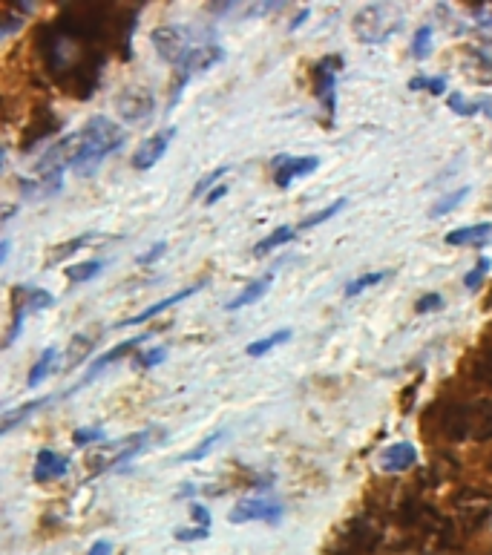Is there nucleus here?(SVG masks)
I'll return each mask as SVG.
<instances>
[{
	"label": "nucleus",
	"instance_id": "1",
	"mask_svg": "<svg viewBox=\"0 0 492 555\" xmlns=\"http://www.w3.org/2000/svg\"><path fill=\"white\" fill-rule=\"evenodd\" d=\"M127 133L107 116H93L67 141V162L78 176H90L110 153L121 150Z\"/></svg>",
	"mask_w": 492,
	"mask_h": 555
},
{
	"label": "nucleus",
	"instance_id": "2",
	"mask_svg": "<svg viewBox=\"0 0 492 555\" xmlns=\"http://www.w3.org/2000/svg\"><path fill=\"white\" fill-rule=\"evenodd\" d=\"M438 412L441 435L449 440H492V400L432 406Z\"/></svg>",
	"mask_w": 492,
	"mask_h": 555
},
{
	"label": "nucleus",
	"instance_id": "3",
	"mask_svg": "<svg viewBox=\"0 0 492 555\" xmlns=\"http://www.w3.org/2000/svg\"><path fill=\"white\" fill-rule=\"evenodd\" d=\"M383 541V532L372 518H352L343 532L334 535L328 555H375Z\"/></svg>",
	"mask_w": 492,
	"mask_h": 555
},
{
	"label": "nucleus",
	"instance_id": "4",
	"mask_svg": "<svg viewBox=\"0 0 492 555\" xmlns=\"http://www.w3.org/2000/svg\"><path fill=\"white\" fill-rule=\"evenodd\" d=\"M202 41H205V35H196L190 26L176 24L159 26V29H153V35H150V44H153L156 52L162 55L167 64H173V67H179Z\"/></svg>",
	"mask_w": 492,
	"mask_h": 555
},
{
	"label": "nucleus",
	"instance_id": "5",
	"mask_svg": "<svg viewBox=\"0 0 492 555\" xmlns=\"http://www.w3.org/2000/svg\"><path fill=\"white\" fill-rule=\"evenodd\" d=\"M343 67H346V61L340 55H326L314 67V93H317V101L323 104L328 124L334 121V113H337V78H340Z\"/></svg>",
	"mask_w": 492,
	"mask_h": 555
},
{
	"label": "nucleus",
	"instance_id": "6",
	"mask_svg": "<svg viewBox=\"0 0 492 555\" xmlns=\"http://www.w3.org/2000/svg\"><path fill=\"white\" fill-rule=\"evenodd\" d=\"M116 113L130 124H141L156 113V95L144 84H130L116 95Z\"/></svg>",
	"mask_w": 492,
	"mask_h": 555
},
{
	"label": "nucleus",
	"instance_id": "7",
	"mask_svg": "<svg viewBox=\"0 0 492 555\" xmlns=\"http://www.w3.org/2000/svg\"><path fill=\"white\" fill-rule=\"evenodd\" d=\"M392 32H395L392 15H389V9L380 6V3L360 9L357 18H354V35H357L363 44H383Z\"/></svg>",
	"mask_w": 492,
	"mask_h": 555
},
{
	"label": "nucleus",
	"instance_id": "8",
	"mask_svg": "<svg viewBox=\"0 0 492 555\" xmlns=\"http://www.w3.org/2000/svg\"><path fill=\"white\" fill-rule=\"evenodd\" d=\"M282 518V504L277 498H242L236 501L234 509L228 512L231 524H251V521H262V524H277Z\"/></svg>",
	"mask_w": 492,
	"mask_h": 555
},
{
	"label": "nucleus",
	"instance_id": "9",
	"mask_svg": "<svg viewBox=\"0 0 492 555\" xmlns=\"http://www.w3.org/2000/svg\"><path fill=\"white\" fill-rule=\"evenodd\" d=\"M271 167H274V182H277V187L288 190L297 179L311 176L320 167V159L317 156H277L271 162Z\"/></svg>",
	"mask_w": 492,
	"mask_h": 555
},
{
	"label": "nucleus",
	"instance_id": "10",
	"mask_svg": "<svg viewBox=\"0 0 492 555\" xmlns=\"http://www.w3.org/2000/svg\"><path fill=\"white\" fill-rule=\"evenodd\" d=\"M173 136H176V127H164V130H159V133H153V136H147V139L141 141L139 150L133 153L136 170H150V167H156V164L162 162V156L167 153Z\"/></svg>",
	"mask_w": 492,
	"mask_h": 555
},
{
	"label": "nucleus",
	"instance_id": "11",
	"mask_svg": "<svg viewBox=\"0 0 492 555\" xmlns=\"http://www.w3.org/2000/svg\"><path fill=\"white\" fill-rule=\"evenodd\" d=\"M492 512V498L487 492H478V489H469L464 495H458V515L464 521L467 530L481 527Z\"/></svg>",
	"mask_w": 492,
	"mask_h": 555
},
{
	"label": "nucleus",
	"instance_id": "12",
	"mask_svg": "<svg viewBox=\"0 0 492 555\" xmlns=\"http://www.w3.org/2000/svg\"><path fill=\"white\" fill-rule=\"evenodd\" d=\"M70 469H72L70 458L58 455L55 449H41V452H38V458H35L32 478H35L38 484H52V481H58V478L70 475Z\"/></svg>",
	"mask_w": 492,
	"mask_h": 555
},
{
	"label": "nucleus",
	"instance_id": "13",
	"mask_svg": "<svg viewBox=\"0 0 492 555\" xmlns=\"http://www.w3.org/2000/svg\"><path fill=\"white\" fill-rule=\"evenodd\" d=\"M418 463V449L409 440H398L380 452V469L383 472H406Z\"/></svg>",
	"mask_w": 492,
	"mask_h": 555
},
{
	"label": "nucleus",
	"instance_id": "14",
	"mask_svg": "<svg viewBox=\"0 0 492 555\" xmlns=\"http://www.w3.org/2000/svg\"><path fill=\"white\" fill-rule=\"evenodd\" d=\"M205 288V282H193V285H188V288H182V291H176V294H170V297H164V300L153 302L150 308H144V311H139L136 317H130V320H121L118 323V328H127V325H141L147 323V320H153V317H159V314H164L167 308H173L176 302H185L188 297H193L196 291H202Z\"/></svg>",
	"mask_w": 492,
	"mask_h": 555
},
{
	"label": "nucleus",
	"instance_id": "15",
	"mask_svg": "<svg viewBox=\"0 0 492 555\" xmlns=\"http://www.w3.org/2000/svg\"><path fill=\"white\" fill-rule=\"evenodd\" d=\"M446 245L452 248H481V245H490L492 242V222H478V225H464V228H455L444 236Z\"/></svg>",
	"mask_w": 492,
	"mask_h": 555
},
{
	"label": "nucleus",
	"instance_id": "16",
	"mask_svg": "<svg viewBox=\"0 0 492 555\" xmlns=\"http://www.w3.org/2000/svg\"><path fill=\"white\" fill-rule=\"evenodd\" d=\"M101 343V331H78L70 340L67 348V360H64V369L75 371L81 363H87L93 357L95 346Z\"/></svg>",
	"mask_w": 492,
	"mask_h": 555
},
{
	"label": "nucleus",
	"instance_id": "17",
	"mask_svg": "<svg viewBox=\"0 0 492 555\" xmlns=\"http://www.w3.org/2000/svg\"><path fill=\"white\" fill-rule=\"evenodd\" d=\"M147 337H150V331H147V334H139V337H130V340H124V343H118V346L113 348V351H107V354H98V357H95V363L90 366V374H87V377H84V380H81V383H78L75 389H81V386L93 383L95 377H98L101 371L107 369L110 363H116V360H121V357H127V354H130L133 348H139L141 343L147 340Z\"/></svg>",
	"mask_w": 492,
	"mask_h": 555
},
{
	"label": "nucleus",
	"instance_id": "18",
	"mask_svg": "<svg viewBox=\"0 0 492 555\" xmlns=\"http://www.w3.org/2000/svg\"><path fill=\"white\" fill-rule=\"evenodd\" d=\"M271 279H274V274H262L259 279H254V282H248L239 294H236L234 300L225 305V311H239V308H245V305H254V302H259L265 294H268V288H271Z\"/></svg>",
	"mask_w": 492,
	"mask_h": 555
},
{
	"label": "nucleus",
	"instance_id": "19",
	"mask_svg": "<svg viewBox=\"0 0 492 555\" xmlns=\"http://www.w3.org/2000/svg\"><path fill=\"white\" fill-rule=\"evenodd\" d=\"M58 397V394H55ZM55 397H41V400H29V403H24V406H18V409H9L6 415H3V423H0V432L3 435H9L18 423H26L29 417L35 415L38 409H44V406H49Z\"/></svg>",
	"mask_w": 492,
	"mask_h": 555
},
{
	"label": "nucleus",
	"instance_id": "20",
	"mask_svg": "<svg viewBox=\"0 0 492 555\" xmlns=\"http://www.w3.org/2000/svg\"><path fill=\"white\" fill-rule=\"evenodd\" d=\"M58 369V348H47L41 357H38V363L29 369V377H26V386L29 389H35V386H41L44 380H47L52 371Z\"/></svg>",
	"mask_w": 492,
	"mask_h": 555
},
{
	"label": "nucleus",
	"instance_id": "21",
	"mask_svg": "<svg viewBox=\"0 0 492 555\" xmlns=\"http://www.w3.org/2000/svg\"><path fill=\"white\" fill-rule=\"evenodd\" d=\"M93 242H95L93 233H84V236H78V239L61 242V245L49 248L47 265H58V262H64V259H72V256L78 254V251H84V248H87V245H93Z\"/></svg>",
	"mask_w": 492,
	"mask_h": 555
},
{
	"label": "nucleus",
	"instance_id": "22",
	"mask_svg": "<svg viewBox=\"0 0 492 555\" xmlns=\"http://www.w3.org/2000/svg\"><path fill=\"white\" fill-rule=\"evenodd\" d=\"M297 236V228L294 225H282V228H277L274 233H268L262 242H257L254 245V256H265L271 254V251H277V248H282L285 242H291Z\"/></svg>",
	"mask_w": 492,
	"mask_h": 555
},
{
	"label": "nucleus",
	"instance_id": "23",
	"mask_svg": "<svg viewBox=\"0 0 492 555\" xmlns=\"http://www.w3.org/2000/svg\"><path fill=\"white\" fill-rule=\"evenodd\" d=\"M288 340H291V328H280V331H274V334H268V337H262V340L248 343L245 354H248V357H262V354L274 351V348L282 346V343H288Z\"/></svg>",
	"mask_w": 492,
	"mask_h": 555
},
{
	"label": "nucleus",
	"instance_id": "24",
	"mask_svg": "<svg viewBox=\"0 0 492 555\" xmlns=\"http://www.w3.org/2000/svg\"><path fill=\"white\" fill-rule=\"evenodd\" d=\"M472 377L492 386V346H484L472 354Z\"/></svg>",
	"mask_w": 492,
	"mask_h": 555
},
{
	"label": "nucleus",
	"instance_id": "25",
	"mask_svg": "<svg viewBox=\"0 0 492 555\" xmlns=\"http://www.w3.org/2000/svg\"><path fill=\"white\" fill-rule=\"evenodd\" d=\"M104 271V259H87V262H75L67 268V279L70 282H90Z\"/></svg>",
	"mask_w": 492,
	"mask_h": 555
},
{
	"label": "nucleus",
	"instance_id": "26",
	"mask_svg": "<svg viewBox=\"0 0 492 555\" xmlns=\"http://www.w3.org/2000/svg\"><path fill=\"white\" fill-rule=\"evenodd\" d=\"M469 58L475 61V67H467L469 78L475 81V84H492V61L487 55H481V52H475V49H469L467 52Z\"/></svg>",
	"mask_w": 492,
	"mask_h": 555
},
{
	"label": "nucleus",
	"instance_id": "27",
	"mask_svg": "<svg viewBox=\"0 0 492 555\" xmlns=\"http://www.w3.org/2000/svg\"><path fill=\"white\" fill-rule=\"evenodd\" d=\"M409 90L412 93H432V95H444L446 93V78L444 75H415L412 81H409Z\"/></svg>",
	"mask_w": 492,
	"mask_h": 555
},
{
	"label": "nucleus",
	"instance_id": "28",
	"mask_svg": "<svg viewBox=\"0 0 492 555\" xmlns=\"http://www.w3.org/2000/svg\"><path fill=\"white\" fill-rule=\"evenodd\" d=\"M446 104H449V110H452L455 116L472 118L481 113V104H478V98H475V101H469L467 95H461V93L449 95V98H446Z\"/></svg>",
	"mask_w": 492,
	"mask_h": 555
},
{
	"label": "nucleus",
	"instance_id": "29",
	"mask_svg": "<svg viewBox=\"0 0 492 555\" xmlns=\"http://www.w3.org/2000/svg\"><path fill=\"white\" fill-rule=\"evenodd\" d=\"M492 271V259L490 256H481L478 262H475V268L469 271L467 277H464V285H467V291H478L481 285H484V279L487 274Z\"/></svg>",
	"mask_w": 492,
	"mask_h": 555
},
{
	"label": "nucleus",
	"instance_id": "30",
	"mask_svg": "<svg viewBox=\"0 0 492 555\" xmlns=\"http://www.w3.org/2000/svg\"><path fill=\"white\" fill-rule=\"evenodd\" d=\"M389 277V271H372V274H363V277L352 279L349 285H346V297H357V294H363L366 288H372L377 282H383V279Z\"/></svg>",
	"mask_w": 492,
	"mask_h": 555
},
{
	"label": "nucleus",
	"instance_id": "31",
	"mask_svg": "<svg viewBox=\"0 0 492 555\" xmlns=\"http://www.w3.org/2000/svg\"><path fill=\"white\" fill-rule=\"evenodd\" d=\"M107 435H104V429H98V426H84V429H78L75 435H72V443L78 446V449H87V446H98V443H104Z\"/></svg>",
	"mask_w": 492,
	"mask_h": 555
},
{
	"label": "nucleus",
	"instance_id": "32",
	"mask_svg": "<svg viewBox=\"0 0 492 555\" xmlns=\"http://www.w3.org/2000/svg\"><path fill=\"white\" fill-rule=\"evenodd\" d=\"M225 173H231V164H222V167H216V170H211L208 176H202L199 182H196V187H193V199H202V196H208V190H211Z\"/></svg>",
	"mask_w": 492,
	"mask_h": 555
},
{
	"label": "nucleus",
	"instance_id": "33",
	"mask_svg": "<svg viewBox=\"0 0 492 555\" xmlns=\"http://www.w3.org/2000/svg\"><path fill=\"white\" fill-rule=\"evenodd\" d=\"M346 208V199H334L328 208H323L320 213H314V216H308L303 225H300V231H305V228H317V225H323V222H328L331 216H337L340 210Z\"/></svg>",
	"mask_w": 492,
	"mask_h": 555
},
{
	"label": "nucleus",
	"instance_id": "34",
	"mask_svg": "<svg viewBox=\"0 0 492 555\" xmlns=\"http://www.w3.org/2000/svg\"><path fill=\"white\" fill-rule=\"evenodd\" d=\"M467 193H469V187H461V190H452L449 196H444V199H438V205L432 208V213H429V216H435V219H438V216H446L449 210L458 208V205H461V202L467 199Z\"/></svg>",
	"mask_w": 492,
	"mask_h": 555
},
{
	"label": "nucleus",
	"instance_id": "35",
	"mask_svg": "<svg viewBox=\"0 0 492 555\" xmlns=\"http://www.w3.org/2000/svg\"><path fill=\"white\" fill-rule=\"evenodd\" d=\"M429 52H432V26H421L412 38V55L423 61V58H429Z\"/></svg>",
	"mask_w": 492,
	"mask_h": 555
},
{
	"label": "nucleus",
	"instance_id": "36",
	"mask_svg": "<svg viewBox=\"0 0 492 555\" xmlns=\"http://www.w3.org/2000/svg\"><path fill=\"white\" fill-rule=\"evenodd\" d=\"M222 435H225V432H222V429H216V432L202 440V443H199L196 449H190V452H188V455H185V458H182V461H199V458H205V455L211 452L213 446H216V440L222 438Z\"/></svg>",
	"mask_w": 492,
	"mask_h": 555
},
{
	"label": "nucleus",
	"instance_id": "37",
	"mask_svg": "<svg viewBox=\"0 0 492 555\" xmlns=\"http://www.w3.org/2000/svg\"><path fill=\"white\" fill-rule=\"evenodd\" d=\"M164 357H167V351H164V348H150V351H139V354H136V366H139V369H153V366L164 363Z\"/></svg>",
	"mask_w": 492,
	"mask_h": 555
},
{
	"label": "nucleus",
	"instance_id": "38",
	"mask_svg": "<svg viewBox=\"0 0 492 555\" xmlns=\"http://www.w3.org/2000/svg\"><path fill=\"white\" fill-rule=\"evenodd\" d=\"M441 308H444V297L435 294V291L432 294H423L421 300L415 302V311L418 314H432V311H441Z\"/></svg>",
	"mask_w": 492,
	"mask_h": 555
},
{
	"label": "nucleus",
	"instance_id": "39",
	"mask_svg": "<svg viewBox=\"0 0 492 555\" xmlns=\"http://www.w3.org/2000/svg\"><path fill=\"white\" fill-rule=\"evenodd\" d=\"M190 518L196 521V527H205V530H211V512H208V507H202V504H193V507H190Z\"/></svg>",
	"mask_w": 492,
	"mask_h": 555
},
{
	"label": "nucleus",
	"instance_id": "40",
	"mask_svg": "<svg viewBox=\"0 0 492 555\" xmlns=\"http://www.w3.org/2000/svg\"><path fill=\"white\" fill-rule=\"evenodd\" d=\"M176 541H202V538H208L211 530H205V527H190V530H176Z\"/></svg>",
	"mask_w": 492,
	"mask_h": 555
},
{
	"label": "nucleus",
	"instance_id": "41",
	"mask_svg": "<svg viewBox=\"0 0 492 555\" xmlns=\"http://www.w3.org/2000/svg\"><path fill=\"white\" fill-rule=\"evenodd\" d=\"M164 251H167V245H164V242H156V245H153L147 254L139 256V265H153V262H156V259L164 254Z\"/></svg>",
	"mask_w": 492,
	"mask_h": 555
},
{
	"label": "nucleus",
	"instance_id": "42",
	"mask_svg": "<svg viewBox=\"0 0 492 555\" xmlns=\"http://www.w3.org/2000/svg\"><path fill=\"white\" fill-rule=\"evenodd\" d=\"M222 196H228V185L213 187V193H208V196H205V202H208V205H216V202H219Z\"/></svg>",
	"mask_w": 492,
	"mask_h": 555
},
{
	"label": "nucleus",
	"instance_id": "43",
	"mask_svg": "<svg viewBox=\"0 0 492 555\" xmlns=\"http://www.w3.org/2000/svg\"><path fill=\"white\" fill-rule=\"evenodd\" d=\"M90 555H113L110 541H95L93 547H90Z\"/></svg>",
	"mask_w": 492,
	"mask_h": 555
},
{
	"label": "nucleus",
	"instance_id": "44",
	"mask_svg": "<svg viewBox=\"0 0 492 555\" xmlns=\"http://www.w3.org/2000/svg\"><path fill=\"white\" fill-rule=\"evenodd\" d=\"M478 104H481V116H487L492 121V95H484V98H478Z\"/></svg>",
	"mask_w": 492,
	"mask_h": 555
},
{
	"label": "nucleus",
	"instance_id": "45",
	"mask_svg": "<svg viewBox=\"0 0 492 555\" xmlns=\"http://www.w3.org/2000/svg\"><path fill=\"white\" fill-rule=\"evenodd\" d=\"M9 248H12V245H9V239H3V245H0V262H6V259H9Z\"/></svg>",
	"mask_w": 492,
	"mask_h": 555
}]
</instances>
